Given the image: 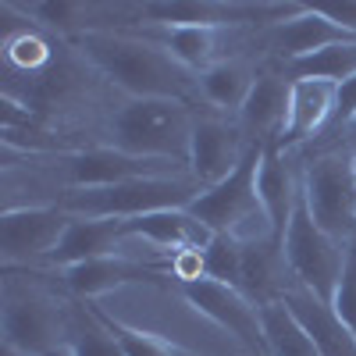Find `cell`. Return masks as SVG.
I'll use <instances>...</instances> for the list:
<instances>
[{"instance_id": "1", "label": "cell", "mask_w": 356, "mask_h": 356, "mask_svg": "<svg viewBox=\"0 0 356 356\" xmlns=\"http://www.w3.org/2000/svg\"><path fill=\"white\" fill-rule=\"evenodd\" d=\"M72 47L132 100L189 104V97L196 93V72L182 68L171 54L125 29H97V33L72 40Z\"/></svg>"}, {"instance_id": "2", "label": "cell", "mask_w": 356, "mask_h": 356, "mask_svg": "<svg viewBox=\"0 0 356 356\" xmlns=\"http://www.w3.org/2000/svg\"><path fill=\"white\" fill-rule=\"evenodd\" d=\"M189 104L175 100H129L107 122V146L132 157L175 161L189 168V136H193Z\"/></svg>"}, {"instance_id": "3", "label": "cell", "mask_w": 356, "mask_h": 356, "mask_svg": "<svg viewBox=\"0 0 356 356\" xmlns=\"http://www.w3.org/2000/svg\"><path fill=\"white\" fill-rule=\"evenodd\" d=\"M203 186L193 175H164V178H132V182H118L104 189H68L61 200L72 218H146L157 211H182Z\"/></svg>"}, {"instance_id": "4", "label": "cell", "mask_w": 356, "mask_h": 356, "mask_svg": "<svg viewBox=\"0 0 356 356\" xmlns=\"http://www.w3.org/2000/svg\"><path fill=\"white\" fill-rule=\"evenodd\" d=\"M260 161H264V146L260 143H250V150L239 161V168H235L225 182L203 189L189 203V214L200 218L214 235H232V239H243V243L275 235L271 225H267L260 193H257Z\"/></svg>"}, {"instance_id": "5", "label": "cell", "mask_w": 356, "mask_h": 356, "mask_svg": "<svg viewBox=\"0 0 356 356\" xmlns=\"http://www.w3.org/2000/svg\"><path fill=\"white\" fill-rule=\"evenodd\" d=\"M282 253H285V264H289L296 285L310 289L324 303L335 300V289H339L342 267H346V243H339L335 235H328L314 221L310 207L303 200V189H300V200H296L292 221L285 228Z\"/></svg>"}, {"instance_id": "6", "label": "cell", "mask_w": 356, "mask_h": 356, "mask_svg": "<svg viewBox=\"0 0 356 356\" xmlns=\"http://www.w3.org/2000/svg\"><path fill=\"white\" fill-rule=\"evenodd\" d=\"M72 307L43 292H15L4 300V349L15 356H68Z\"/></svg>"}, {"instance_id": "7", "label": "cell", "mask_w": 356, "mask_h": 356, "mask_svg": "<svg viewBox=\"0 0 356 356\" xmlns=\"http://www.w3.org/2000/svg\"><path fill=\"white\" fill-rule=\"evenodd\" d=\"M303 200L314 221L339 243L356 239V161L349 154H321L303 168Z\"/></svg>"}, {"instance_id": "8", "label": "cell", "mask_w": 356, "mask_h": 356, "mask_svg": "<svg viewBox=\"0 0 356 356\" xmlns=\"http://www.w3.org/2000/svg\"><path fill=\"white\" fill-rule=\"evenodd\" d=\"M303 4H228V0H161L143 4V25H171V29H228V25H278L292 18Z\"/></svg>"}, {"instance_id": "9", "label": "cell", "mask_w": 356, "mask_h": 356, "mask_svg": "<svg viewBox=\"0 0 356 356\" xmlns=\"http://www.w3.org/2000/svg\"><path fill=\"white\" fill-rule=\"evenodd\" d=\"M178 292H182V300L200 317L214 321L218 328L235 335L257 356H271L267 353V339H264V324H260V307L246 300L239 289L214 282V278H193V282H178Z\"/></svg>"}, {"instance_id": "10", "label": "cell", "mask_w": 356, "mask_h": 356, "mask_svg": "<svg viewBox=\"0 0 356 356\" xmlns=\"http://www.w3.org/2000/svg\"><path fill=\"white\" fill-rule=\"evenodd\" d=\"M68 171L72 189H104L118 182H132V178H164V175H189L186 164L175 161H154V157H132L114 146H89V150H72L61 157Z\"/></svg>"}, {"instance_id": "11", "label": "cell", "mask_w": 356, "mask_h": 356, "mask_svg": "<svg viewBox=\"0 0 356 356\" xmlns=\"http://www.w3.org/2000/svg\"><path fill=\"white\" fill-rule=\"evenodd\" d=\"M171 278V257L168 260H136L125 253L100 257V260H86L75 267H65L61 282L75 296L79 303H93L100 296L125 289V285H161Z\"/></svg>"}, {"instance_id": "12", "label": "cell", "mask_w": 356, "mask_h": 356, "mask_svg": "<svg viewBox=\"0 0 356 356\" xmlns=\"http://www.w3.org/2000/svg\"><path fill=\"white\" fill-rule=\"evenodd\" d=\"M72 214L61 203H43V207H8L0 218V253L4 267H15L18 260L50 257V250L61 243L68 232Z\"/></svg>"}, {"instance_id": "13", "label": "cell", "mask_w": 356, "mask_h": 356, "mask_svg": "<svg viewBox=\"0 0 356 356\" xmlns=\"http://www.w3.org/2000/svg\"><path fill=\"white\" fill-rule=\"evenodd\" d=\"M250 150V139L239 125L221 122V118H196L189 136V175L203 189H211L239 168Z\"/></svg>"}, {"instance_id": "14", "label": "cell", "mask_w": 356, "mask_h": 356, "mask_svg": "<svg viewBox=\"0 0 356 356\" xmlns=\"http://www.w3.org/2000/svg\"><path fill=\"white\" fill-rule=\"evenodd\" d=\"M289 100L292 79L289 75H257L250 97L239 111V129L250 143H278L289 125Z\"/></svg>"}, {"instance_id": "15", "label": "cell", "mask_w": 356, "mask_h": 356, "mask_svg": "<svg viewBox=\"0 0 356 356\" xmlns=\"http://www.w3.org/2000/svg\"><path fill=\"white\" fill-rule=\"evenodd\" d=\"M282 303L289 307V314L300 321V328L310 335V342L317 346L321 356H356V339L346 324L339 321L335 307L324 303L321 296H314L303 285L285 289Z\"/></svg>"}, {"instance_id": "16", "label": "cell", "mask_w": 356, "mask_h": 356, "mask_svg": "<svg viewBox=\"0 0 356 356\" xmlns=\"http://www.w3.org/2000/svg\"><path fill=\"white\" fill-rule=\"evenodd\" d=\"M125 228L118 218H72L68 232L61 235L47 257L50 267L65 271V267H75V264H86V260H100V257H114L122 253L125 246Z\"/></svg>"}, {"instance_id": "17", "label": "cell", "mask_w": 356, "mask_h": 356, "mask_svg": "<svg viewBox=\"0 0 356 356\" xmlns=\"http://www.w3.org/2000/svg\"><path fill=\"white\" fill-rule=\"evenodd\" d=\"M342 43H356V36L328 22L317 8H300L292 18L271 25V33H267V47L285 54V61H296V57H307L328 47H342Z\"/></svg>"}, {"instance_id": "18", "label": "cell", "mask_w": 356, "mask_h": 356, "mask_svg": "<svg viewBox=\"0 0 356 356\" xmlns=\"http://www.w3.org/2000/svg\"><path fill=\"white\" fill-rule=\"evenodd\" d=\"M122 228H125V239H143L150 246L175 250V253L207 250L218 239L200 218L189 214V207H182V211H157L146 218H129V221H122Z\"/></svg>"}, {"instance_id": "19", "label": "cell", "mask_w": 356, "mask_h": 356, "mask_svg": "<svg viewBox=\"0 0 356 356\" xmlns=\"http://www.w3.org/2000/svg\"><path fill=\"white\" fill-rule=\"evenodd\" d=\"M335 82H321V79H292V100H289V125L282 139L275 143L278 150H292V146L307 143L328 118L335 114Z\"/></svg>"}, {"instance_id": "20", "label": "cell", "mask_w": 356, "mask_h": 356, "mask_svg": "<svg viewBox=\"0 0 356 356\" xmlns=\"http://www.w3.org/2000/svg\"><path fill=\"white\" fill-rule=\"evenodd\" d=\"M300 178L289 171V161L285 154L278 150L275 143L264 146V161H260V171H257V193H260V203H264V214H267V225H271L275 239L282 243L285 239V228L292 221V211H296V200H300Z\"/></svg>"}, {"instance_id": "21", "label": "cell", "mask_w": 356, "mask_h": 356, "mask_svg": "<svg viewBox=\"0 0 356 356\" xmlns=\"http://www.w3.org/2000/svg\"><path fill=\"white\" fill-rule=\"evenodd\" d=\"M122 29L139 36V40H146V43L161 47L182 68H189L196 75L221 61L218 57V47H221L218 29H171V25H122Z\"/></svg>"}, {"instance_id": "22", "label": "cell", "mask_w": 356, "mask_h": 356, "mask_svg": "<svg viewBox=\"0 0 356 356\" xmlns=\"http://www.w3.org/2000/svg\"><path fill=\"white\" fill-rule=\"evenodd\" d=\"M253 82H257V75L246 61H239V57H221L218 65L203 68L196 75V93L214 111H235L239 114Z\"/></svg>"}, {"instance_id": "23", "label": "cell", "mask_w": 356, "mask_h": 356, "mask_svg": "<svg viewBox=\"0 0 356 356\" xmlns=\"http://www.w3.org/2000/svg\"><path fill=\"white\" fill-rule=\"evenodd\" d=\"M15 11H22L25 18H33L40 29L47 33H57L65 40H79L86 33H97V29H107L100 25L97 18V4H79V0H33V4H8Z\"/></svg>"}, {"instance_id": "24", "label": "cell", "mask_w": 356, "mask_h": 356, "mask_svg": "<svg viewBox=\"0 0 356 356\" xmlns=\"http://www.w3.org/2000/svg\"><path fill=\"white\" fill-rule=\"evenodd\" d=\"M260 324H264V339L271 356H321L310 335L300 328V321L289 314L282 300L260 307Z\"/></svg>"}, {"instance_id": "25", "label": "cell", "mask_w": 356, "mask_h": 356, "mask_svg": "<svg viewBox=\"0 0 356 356\" xmlns=\"http://www.w3.org/2000/svg\"><path fill=\"white\" fill-rule=\"evenodd\" d=\"M86 307L93 310V317H97L104 328L118 339V346L125 349V356H203V353H193V349L178 346V342H168V339L157 335V332H143V328H132V324L111 317L97 300H93V303H86Z\"/></svg>"}, {"instance_id": "26", "label": "cell", "mask_w": 356, "mask_h": 356, "mask_svg": "<svg viewBox=\"0 0 356 356\" xmlns=\"http://www.w3.org/2000/svg\"><path fill=\"white\" fill-rule=\"evenodd\" d=\"M285 75L289 79H321V82H346L356 75V43H342V47H328L307 57L285 61Z\"/></svg>"}, {"instance_id": "27", "label": "cell", "mask_w": 356, "mask_h": 356, "mask_svg": "<svg viewBox=\"0 0 356 356\" xmlns=\"http://www.w3.org/2000/svg\"><path fill=\"white\" fill-rule=\"evenodd\" d=\"M68 356H125V349L93 317V310L75 303L68 317Z\"/></svg>"}, {"instance_id": "28", "label": "cell", "mask_w": 356, "mask_h": 356, "mask_svg": "<svg viewBox=\"0 0 356 356\" xmlns=\"http://www.w3.org/2000/svg\"><path fill=\"white\" fill-rule=\"evenodd\" d=\"M339 321L353 332L356 339V239L346 243V267H342V278H339V289H335V300H332Z\"/></svg>"}, {"instance_id": "29", "label": "cell", "mask_w": 356, "mask_h": 356, "mask_svg": "<svg viewBox=\"0 0 356 356\" xmlns=\"http://www.w3.org/2000/svg\"><path fill=\"white\" fill-rule=\"evenodd\" d=\"M8 61L11 65H22V68H40L47 61V47L40 40H33L29 33L25 36H15L8 43Z\"/></svg>"}, {"instance_id": "30", "label": "cell", "mask_w": 356, "mask_h": 356, "mask_svg": "<svg viewBox=\"0 0 356 356\" xmlns=\"http://www.w3.org/2000/svg\"><path fill=\"white\" fill-rule=\"evenodd\" d=\"M335 114H339V122H353L356 118V75L339 82V93H335Z\"/></svg>"}, {"instance_id": "31", "label": "cell", "mask_w": 356, "mask_h": 356, "mask_svg": "<svg viewBox=\"0 0 356 356\" xmlns=\"http://www.w3.org/2000/svg\"><path fill=\"white\" fill-rule=\"evenodd\" d=\"M328 22H335L339 29H346V33L356 36V0H346V4H335V8H317Z\"/></svg>"}]
</instances>
